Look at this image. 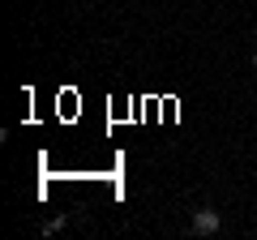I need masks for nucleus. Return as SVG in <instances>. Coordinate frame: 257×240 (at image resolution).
<instances>
[{
	"label": "nucleus",
	"mask_w": 257,
	"mask_h": 240,
	"mask_svg": "<svg viewBox=\"0 0 257 240\" xmlns=\"http://www.w3.org/2000/svg\"><path fill=\"white\" fill-rule=\"evenodd\" d=\"M193 236H219L223 231V214L214 210V206H202V210H193Z\"/></svg>",
	"instance_id": "1"
},
{
	"label": "nucleus",
	"mask_w": 257,
	"mask_h": 240,
	"mask_svg": "<svg viewBox=\"0 0 257 240\" xmlns=\"http://www.w3.org/2000/svg\"><path fill=\"white\" fill-rule=\"evenodd\" d=\"M60 227H64V214H60V219H52V223H43V231H47V236H56Z\"/></svg>",
	"instance_id": "2"
},
{
	"label": "nucleus",
	"mask_w": 257,
	"mask_h": 240,
	"mask_svg": "<svg viewBox=\"0 0 257 240\" xmlns=\"http://www.w3.org/2000/svg\"><path fill=\"white\" fill-rule=\"evenodd\" d=\"M253 69H257V52H253Z\"/></svg>",
	"instance_id": "3"
}]
</instances>
